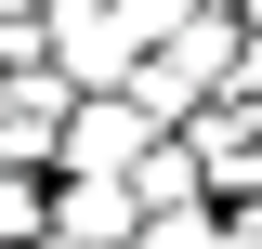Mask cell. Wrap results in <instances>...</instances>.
Wrapping results in <instances>:
<instances>
[{
	"label": "cell",
	"instance_id": "obj_1",
	"mask_svg": "<svg viewBox=\"0 0 262 249\" xmlns=\"http://www.w3.org/2000/svg\"><path fill=\"white\" fill-rule=\"evenodd\" d=\"M236 53H249V13H236V0H196L184 27H170V39H158L144 66H131V92L158 105L170 131H184L196 105H223V92H236Z\"/></svg>",
	"mask_w": 262,
	"mask_h": 249
},
{
	"label": "cell",
	"instance_id": "obj_2",
	"mask_svg": "<svg viewBox=\"0 0 262 249\" xmlns=\"http://www.w3.org/2000/svg\"><path fill=\"white\" fill-rule=\"evenodd\" d=\"M131 249H236V223H223V197H184V210H144Z\"/></svg>",
	"mask_w": 262,
	"mask_h": 249
},
{
	"label": "cell",
	"instance_id": "obj_3",
	"mask_svg": "<svg viewBox=\"0 0 262 249\" xmlns=\"http://www.w3.org/2000/svg\"><path fill=\"white\" fill-rule=\"evenodd\" d=\"M53 53V13H27V0H0V66H39Z\"/></svg>",
	"mask_w": 262,
	"mask_h": 249
},
{
	"label": "cell",
	"instance_id": "obj_4",
	"mask_svg": "<svg viewBox=\"0 0 262 249\" xmlns=\"http://www.w3.org/2000/svg\"><path fill=\"white\" fill-rule=\"evenodd\" d=\"M236 92H249V105H262V27H249V53H236Z\"/></svg>",
	"mask_w": 262,
	"mask_h": 249
},
{
	"label": "cell",
	"instance_id": "obj_5",
	"mask_svg": "<svg viewBox=\"0 0 262 249\" xmlns=\"http://www.w3.org/2000/svg\"><path fill=\"white\" fill-rule=\"evenodd\" d=\"M39 249H92V236H66V223H53V236H39Z\"/></svg>",
	"mask_w": 262,
	"mask_h": 249
},
{
	"label": "cell",
	"instance_id": "obj_6",
	"mask_svg": "<svg viewBox=\"0 0 262 249\" xmlns=\"http://www.w3.org/2000/svg\"><path fill=\"white\" fill-rule=\"evenodd\" d=\"M236 13H249V27H262V0H236Z\"/></svg>",
	"mask_w": 262,
	"mask_h": 249
},
{
	"label": "cell",
	"instance_id": "obj_7",
	"mask_svg": "<svg viewBox=\"0 0 262 249\" xmlns=\"http://www.w3.org/2000/svg\"><path fill=\"white\" fill-rule=\"evenodd\" d=\"M27 13H53V0H27Z\"/></svg>",
	"mask_w": 262,
	"mask_h": 249
}]
</instances>
